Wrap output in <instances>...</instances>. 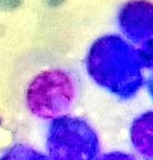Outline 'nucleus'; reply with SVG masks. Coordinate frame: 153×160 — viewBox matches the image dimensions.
Returning <instances> with one entry per match:
<instances>
[{
  "mask_svg": "<svg viewBox=\"0 0 153 160\" xmlns=\"http://www.w3.org/2000/svg\"><path fill=\"white\" fill-rule=\"evenodd\" d=\"M0 160H49V158L46 154L28 144L17 143L0 155Z\"/></svg>",
  "mask_w": 153,
  "mask_h": 160,
  "instance_id": "nucleus-6",
  "label": "nucleus"
},
{
  "mask_svg": "<svg viewBox=\"0 0 153 160\" xmlns=\"http://www.w3.org/2000/svg\"><path fill=\"white\" fill-rule=\"evenodd\" d=\"M46 149L49 160H94L101 146L98 133L87 120L67 114L49 122Z\"/></svg>",
  "mask_w": 153,
  "mask_h": 160,
  "instance_id": "nucleus-3",
  "label": "nucleus"
},
{
  "mask_svg": "<svg viewBox=\"0 0 153 160\" xmlns=\"http://www.w3.org/2000/svg\"><path fill=\"white\" fill-rule=\"evenodd\" d=\"M85 69L98 86L120 100L134 98L145 83L136 48L116 34L101 36L92 44Z\"/></svg>",
  "mask_w": 153,
  "mask_h": 160,
  "instance_id": "nucleus-1",
  "label": "nucleus"
},
{
  "mask_svg": "<svg viewBox=\"0 0 153 160\" xmlns=\"http://www.w3.org/2000/svg\"><path fill=\"white\" fill-rule=\"evenodd\" d=\"M78 92L76 76L60 67L34 72L23 87V101L30 114L42 120L67 116Z\"/></svg>",
  "mask_w": 153,
  "mask_h": 160,
  "instance_id": "nucleus-2",
  "label": "nucleus"
},
{
  "mask_svg": "<svg viewBox=\"0 0 153 160\" xmlns=\"http://www.w3.org/2000/svg\"><path fill=\"white\" fill-rule=\"evenodd\" d=\"M94 160H137V158L132 154H128V152H111L100 154Z\"/></svg>",
  "mask_w": 153,
  "mask_h": 160,
  "instance_id": "nucleus-8",
  "label": "nucleus"
},
{
  "mask_svg": "<svg viewBox=\"0 0 153 160\" xmlns=\"http://www.w3.org/2000/svg\"><path fill=\"white\" fill-rule=\"evenodd\" d=\"M136 50L143 69L153 70V42L137 47Z\"/></svg>",
  "mask_w": 153,
  "mask_h": 160,
  "instance_id": "nucleus-7",
  "label": "nucleus"
},
{
  "mask_svg": "<svg viewBox=\"0 0 153 160\" xmlns=\"http://www.w3.org/2000/svg\"><path fill=\"white\" fill-rule=\"evenodd\" d=\"M21 3V0H0V11H12Z\"/></svg>",
  "mask_w": 153,
  "mask_h": 160,
  "instance_id": "nucleus-9",
  "label": "nucleus"
},
{
  "mask_svg": "<svg viewBox=\"0 0 153 160\" xmlns=\"http://www.w3.org/2000/svg\"><path fill=\"white\" fill-rule=\"evenodd\" d=\"M145 85H147L148 88V93H149L150 97L153 100V72L150 74V76L148 78V80L145 81Z\"/></svg>",
  "mask_w": 153,
  "mask_h": 160,
  "instance_id": "nucleus-10",
  "label": "nucleus"
},
{
  "mask_svg": "<svg viewBox=\"0 0 153 160\" xmlns=\"http://www.w3.org/2000/svg\"><path fill=\"white\" fill-rule=\"evenodd\" d=\"M130 142L143 160H153V111H145L130 125Z\"/></svg>",
  "mask_w": 153,
  "mask_h": 160,
  "instance_id": "nucleus-5",
  "label": "nucleus"
},
{
  "mask_svg": "<svg viewBox=\"0 0 153 160\" xmlns=\"http://www.w3.org/2000/svg\"><path fill=\"white\" fill-rule=\"evenodd\" d=\"M117 22L126 40L140 47L153 42V3L148 0H129L121 6Z\"/></svg>",
  "mask_w": 153,
  "mask_h": 160,
  "instance_id": "nucleus-4",
  "label": "nucleus"
}]
</instances>
